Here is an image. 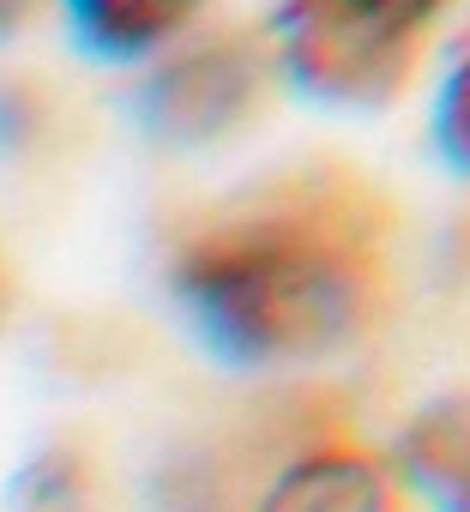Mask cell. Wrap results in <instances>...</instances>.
Returning <instances> with one entry per match:
<instances>
[{"label": "cell", "mask_w": 470, "mask_h": 512, "mask_svg": "<svg viewBox=\"0 0 470 512\" xmlns=\"http://www.w3.org/2000/svg\"><path fill=\"white\" fill-rule=\"evenodd\" d=\"M0 296H7V278H0Z\"/></svg>", "instance_id": "30bf717a"}, {"label": "cell", "mask_w": 470, "mask_h": 512, "mask_svg": "<svg viewBox=\"0 0 470 512\" xmlns=\"http://www.w3.org/2000/svg\"><path fill=\"white\" fill-rule=\"evenodd\" d=\"M446 7L452 0H284L278 49L314 97L392 103L416 79Z\"/></svg>", "instance_id": "7a4b0ae2"}, {"label": "cell", "mask_w": 470, "mask_h": 512, "mask_svg": "<svg viewBox=\"0 0 470 512\" xmlns=\"http://www.w3.org/2000/svg\"><path fill=\"white\" fill-rule=\"evenodd\" d=\"M386 235L392 211L368 181L308 169L175 229L169 284L217 356L302 362L374 320Z\"/></svg>", "instance_id": "6da1fadb"}, {"label": "cell", "mask_w": 470, "mask_h": 512, "mask_svg": "<svg viewBox=\"0 0 470 512\" xmlns=\"http://www.w3.org/2000/svg\"><path fill=\"white\" fill-rule=\"evenodd\" d=\"M254 512H410L398 470L356 440H314L296 452Z\"/></svg>", "instance_id": "277c9868"}, {"label": "cell", "mask_w": 470, "mask_h": 512, "mask_svg": "<svg viewBox=\"0 0 470 512\" xmlns=\"http://www.w3.org/2000/svg\"><path fill=\"white\" fill-rule=\"evenodd\" d=\"M199 7L205 0H67V19L91 55L127 61V55H145L181 37L199 19Z\"/></svg>", "instance_id": "8992f818"}, {"label": "cell", "mask_w": 470, "mask_h": 512, "mask_svg": "<svg viewBox=\"0 0 470 512\" xmlns=\"http://www.w3.org/2000/svg\"><path fill=\"white\" fill-rule=\"evenodd\" d=\"M85 494H91V476L73 452H49L25 470L19 482V512H85Z\"/></svg>", "instance_id": "52a82bcc"}, {"label": "cell", "mask_w": 470, "mask_h": 512, "mask_svg": "<svg viewBox=\"0 0 470 512\" xmlns=\"http://www.w3.org/2000/svg\"><path fill=\"white\" fill-rule=\"evenodd\" d=\"M31 7H37V0H0V37H13L31 19Z\"/></svg>", "instance_id": "9c48e42d"}, {"label": "cell", "mask_w": 470, "mask_h": 512, "mask_svg": "<svg viewBox=\"0 0 470 512\" xmlns=\"http://www.w3.org/2000/svg\"><path fill=\"white\" fill-rule=\"evenodd\" d=\"M434 133H440V151L452 157V169L470 175V49L452 61V73H446V85H440Z\"/></svg>", "instance_id": "ba28073f"}, {"label": "cell", "mask_w": 470, "mask_h": 512, "mask_svg": "<svg viewBox=\"0 0 470 512\" xmlns=\"http://www.w3.org/2000/svg\"><path fill=\"white\" fill-rule=\"evenodd\" d=\"M392 470L404 494H422L434 512H470V392H452L416 410Z\"/></svg>", "instance_id": "5b68a950"}, {"label": "cell", "mask_w": 470, "mask_h": 512, "mask_svg": "<svg viewBox=\"0 0 470 512\" xmlns=\"http://www.w3.org/2000/svg\"><path fill=\"white\" fill-rule=\"evenodd\" d=\"M266 49L248 31H211L175 49L145 85V127L169 145H211L242 133L266 103Z\"/></svg>", "instance_id": "3957f363"}]
</instances>
